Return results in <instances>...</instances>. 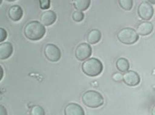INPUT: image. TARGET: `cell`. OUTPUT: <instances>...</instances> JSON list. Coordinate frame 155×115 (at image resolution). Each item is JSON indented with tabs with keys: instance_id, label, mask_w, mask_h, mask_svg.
I'll return each instance as SVG.
<instances>
[{
	"instance_id": "cell-11",
	"label": "cell",
	"mask_w": 155,
	"mask_h": 115,
	"mask_svg": "<svg viewBox=\"0 0 155 115\" xmlns=\"http://www.w3.org/2000/svg\"><path fill=\"white\" fill-rule=\"evenodd\" d=\"M8 16L12 21H18L22 18V9L18 5L12 6L8 10Z\"/></svg>"
},
{
	"instance_id": "cell-5",
	"label": "cell",
	"mask_w": 155,
	"mask_h": 115,
	"mask_svg": "<svg viewBox=\"0 0 155 115\" xmlns=\"http://www.w3.org/2000/svg\"><path fill=\"white\" fill-rule=\"evenodd\" d=\"M44 54L45 57L50 62H58L61 57V50L55 45L48 44L46 45L44 49Z\"/></svg>"
},
{
	"instance_id": "cell-9",
	"label": "cell",
	"mask_w": 155,
	"mask_h": 115,
	"mask_svg": "<svg viewBox=\"0 0 155 115\" xmlns=\"http://www.w3.org/2000/svg\"><path fill=\"white\" fill-rule=\"evenodd\" d=\"M57 19V15L53 11H46L41 16V22L45 26L53 24Z\"/></svg>"
},
{
	"instance_id": "cell-27",
	"label": "cell",
	"mask_w": 155,
	"mask_h": 115,
	"mask_svg": "<svg viewBox=\"0 0 155 115\" xmlns=\"http://www.w3.org/2000/svg\"><path fill=\"white\" fill-rule=\"evenodd\" d=\"M6 1H8V2H14V1H16V0H6Z\"/></svg>"
},
{
	"instance_id": "cell-19",
	"label": "cell",
	"mask_w": 155,
	"mask_h": 115,
	"mask_svg": "<svg viewBox=\"0 0 155 115\" xmlns=\"http://www.w3.org/2000/svg\"><path fill=\"white\" fill-rule=\"evenodd\" d=\"M31 114L32 115H44L45 111L41 107L35 105L32 108Z\"/></svg>"
},
{
	"instance_id": "cell-2",
	"label": "cell",
	"mask_w": 155,
	"mask_h": 115,
	"mask_svg": "<svg viewBox=\"0 0 155 115\" xmlns=\"http://www.w3.org/2000/svg\"><path fill=\"white\" fill-rule=\"evenodd\" d=\"M82 70L89 76H96L103 70V65L101 60L96 58L86 60L82 64Z\"/></svg>"
},
{
	"instance_id": "cell-10",
	"label": "cell",
	"mask_w": 155,
	"mask_h": 115,
	"mask_svg": "<svg viewBox=\"0 0 155 115\" xmlns=\"http://www.w3.org/2000/svg\"><path fill=\"white\" fill-rule=\"evenodd\" d=\"M84 114L83 108L76 103H70L64 108V114L66 115H84Z\"/></svg>"
},
{
	"instance_id": "cell-20",
	"label": "cell",
	"mask_w": 155,
	"mask_h": 115,
	"mask_svg": "<svg viewBox=\"0 0 155 115\" xmlns=\"http://www.w3.org/2000/svg\"><path fill=\"white\" fill-rule=\"evenodd\" d=\"M40 3V8L42 9H48L50 7V0H38Z\"/></svg>"
},
{
	"instance_id": "cell-8",
	"label": "cell",
	"mask_w": 155,
	"mask_h": 115,
	"mask_svg": "<svg viewBox=\"0 0 155 115\" xmlns=\"http://www.w3.org/2000/svg\"><path fill=\"white\" fill-rule=\"evenodd\" d=\"M123 80L128 86H135L140 83V76L135 71L128 70L123 75Z\"/></svg>"
},
{
	"instance_id": "cell-1",
	"label": "cell",
	"mask_w": 155,
	"mask_h": 115,
	"mask_svg": "<svg viewBox=\"0 0 155 115\" xmlns=\"http://www.w3.org/2000/svg\"><path fill=\"white\" fill-rule=\"evenodd\" d=\"M46 32L45 25L41 22L33 21L28 22L24 28L25 36L31 41H38L41 39Z\"/></svg>"
},
{
	"instance_id": "cell-21",
	"label": "cell",
	"mask_w": 155,
	"mask_h": 115,
	"mask_svg": "<svg viewBox=\"0 0 155 115\" xmlns=\"http://www.w3.org/2000/svg\"><path fill=\"white\" fill-rule=\"evenodd\" d=\"M7 35L8 34L6 31L5 29L1 28V29H0V42H2L5 41L7 38Z\"/></svg>"
},
{
	"instance_id": "cell-24",
	"label": "cell",
	"mask_w": 155,
	"mask_h": 115,
	"mask_svg": "<svg viewBox=\"0 0 155 115\" xmlns=\"http://www.w3.org/2000/svg\"><path fill=\"white\" fill-rule=\"evenodd\" d=\"M3 75H4V70H3V67L1 66V80L3 77Z\"/></svg>"
},
{
	"instance_id": "cell-22",
	"label": "cell",
	"mask_w": 155,
	"mask_h": 115,
	"mask_svg": "<svg viewBox=\"0 0 155 115\" xmlns=\"http://www.w3.org/2000/svg\"><path fill=\"white\" fill-rule=\"evenodd\" d=\"M112 79L115 82H120L123 80V75L120 73H115L112 76Z\"/></svg>"
},
{
	"instance_id": "cell-3",
	"label": "cell",
	"mask_w": 155,
	"mask_h": 115,
	"mask_svg": "<svg viewBox=\"0 0 155 115\" xmlns=\"http://www.w3.org/2000/svg\"><path fill=\"white\" fill-rule=\"evenodd\" d=\"M83 103L87 107L96 108L104 104V98L102 95L94 90H89L82 96Z\"/></svg>"
},
{
	"instance_id": "cell-26",
	"label": "cell",
	"mask_w": 155,
	"mask_h": 115,
	"mask_svg": "<svg viewBox=\"0 0 155 115\" xmlns=\"http://www.w3.org/2000/svg\"><path fill=\"white\" fill-rule=\"evenodd\" d=\"M147 1L153 5H155V0H147Z\"/></svg>"
},
{
	"instance_id": "cell-12",
	"label": "cell",
	"mask_w": 155,
	"mask_h": 115,
	"mask_svg": "<svg viewBox=\"0 0 155 115\" xmlns=\"http://www.w3.org/2000/svg\"><path fill=\"white\" fill-rule=\"evenodd\" d=\"M153 30V25L151 22L145 21L141 22L137 27V33L142 36H145L150 34Z\"/></svg>"
},
{
	"instance_id": "cell-18",
	"label": "cell",
	"mask_w": 155,
	"mask_h": 115,
	"mask_svg": "<svg viewBox=\"0 0 155 115\" xmlns=\"http://www.w3.org/2000/svg\"><path fill=\"white\" fill-rule=\"evenodd\" d=\"M72 18L76 22H81L84 19V15L82 11L78 10L73 12Z\"/></svg>"
},
{
	"instance_id": "cell-4",
	"label": "cell",
	"mask_w": 155,
	"mask_h": 115,
	"mask_svg": "<svg viewBox=\"0 0 155 115\" xmlns=\"http://www.w3.org/2000/svg\"><path fill=\"white\" fill-rule=\"evenodd\" d=\"M117 38L120 42L127 45H131L137 42L139 36L134 29L125 28L119 32Z\"/></svg>"
},
{
	"instance_id": "cell-13",
	"label": "cell",
	"mask_w": 155,
	"mask_h": 115,
	"mask_svg": "<svg viewBox=\"0 0 155 115\" xmlns=\"http://www.w3.org/2000/svg\"><path fill=\"white\" fill-rule=\"evenodd\" d=\"M13 52V47L10 42H4L0 45V59H8Z\"/></svg>"
},
{
	"instance_id": "cell-7",
	"label": "cell",
	"mask_w": 155,
	"mask_h": 115,
	"mask_svg": "<svg viewBox=\"0 0 155 115\" xmlns=\"http://www.w3.org/2000/svg\"><path fill=\"white\" fill-rule=\"evenodd\" d=\"M138 14L142 19L149 21L153 16L154 9L150 3L143 2L140 4L138 8Z\"/></svg>"
},
{
	"instance_id": "cell-23",
	"label": "cell",
	"mask_w": 155,
	"mask_h": 115,
	"mask_svg": "<svg viewBox=\"0 0 155 115\" xmlns=\"http://www.w3.org/2000/svg\"><path fill=\"white\" fill-rule=\"evenodd\" d=\"M0 108H1V115H6L7 114V111H6V110L5 109V108L3 106V105H1V107H0Z\"/></svg>"
},
{
	"instance_id": "cell-14",
	"label": "cell",
	"mask_w": 155,
	"mask_h": 115,
	"mask_svg": "<svg viewBox=\"0 0 155 115\" xmlns=\"http://www.w3.org/2000/svg\"><path fill=\"white\" fill-rule=\"evenodd\" d=\"M101 32L98 29H93L90 31L87 36V41L91 44H95L101 39Z\"/></svg>"
},
{
	"instance_id": "cell-17",
	"label": "cell",
	"mask_w": 155,
	"mask_h": 115,
	"mask_svg": "<svg viewBox=\"0 0 155 115\" xmlns=\"http://www.w3.org/2000/svg\"><path fill=\"white\" fill-rule=\"evenodd\" d=\"M120 7L125 11H130L133 7V0H119Z\"/></svg>"
},
{
	"instance_id": "cell-6",
	"label": "cell",
	"mask_w": 155,
	"mask_h": 115,
	"mask_svg": "<svg viewBox=\"0 0 155 115\" xmlns=\"http://www.w3.org/2000/svg\"><path fill=\"white\" fill-rule=\"evenodd\" d=\"M92 54V48L87 43H81L76 49L75 57L80 61L86 60Z\"/></svg>"
},
{
	"instance_id": "cell-25",
	"label": "cell",
	"mask_w": 155,
	"mask_h": 115,
	"mask_svg": "<svg viewBox=\"0 0 155 115\" xmlns=\"http://www.w3.org/2000/svg\"><path fill=\"white\" fill-rule=\"evenodd\" d=\"M151 114L155 115V105H154V107H153V108H152V110H151Z\"/></svg>"
},
{
	"instance_id": "cell-16",
	"label": "cell",
	"mask_w": 155,
	"mask_h": 115,
	"mask_svg": "<svg viewBox=\"0 0 155 115\" xmlns=\"http://www.w3.org/2000/svg\"><path fill=\"white\" fill-rule=\"evenodd\" d=\"M116 67L118 70L121 72H126L130 69V63L127 59L125 58H120L116 62Z\"/></svg>"
},
{
	"instance_id": "cell-15",
	"label": "cell",
	"mask_w": 155,
	"mask_h": 115,
	"mask_svg": "<svg viewBox=\"0 0 155 115\" xmlns=\"http://www.w3.org/2000/svg\"><path fill=\"white\" fill-rule=\"evenodd\" d=\"M73 5L77 10L84 11L87 9L91 5V0H74Z\"/></svg>"
}]
</instances>
